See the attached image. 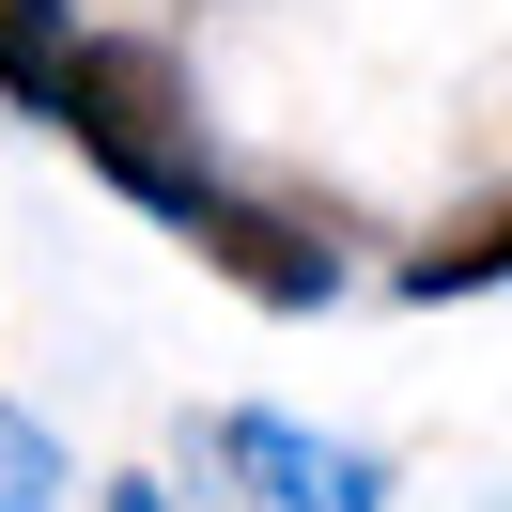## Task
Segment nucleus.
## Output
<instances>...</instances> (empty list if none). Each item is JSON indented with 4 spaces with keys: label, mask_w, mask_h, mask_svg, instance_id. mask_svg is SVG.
Returning <instances> with one entry per match:
<instances>
[{
    "label": "nucleus",
    "mask_w": 512,
    "mask_h": 512,
    "mask_svg": "<svg viewBox=\"0 0 512 512\" xmlns=\"http://www.w3.org/2000/svg\"><path fill=\"white\" fill-rule=\"evenodd\" d=\"M47 125H63L125 202H156V218H187V202L218 187V171H202V94H187V63H171L156 32H78Z\"/></svg>",
    "instance_id": "nucleus-1"
},
{
    "label": "nucleus",
    "mask_w": 512,
    "mask_h": 512,
    "mask_svg": "<svg viewBox=\"0 0 512 512\" xmlns=\"http://www.w3.org/2000/svg\"><path fill=\"white\" fill-rule=\"evenodd\" d=\"M187 249L218 264L233 295H264V311H326V295H342V249H326L295 202H249V187H202L187 202Z\"/></svg>",
    "instance_id": "nucleus-2"
},
{
    "label": "nucleus",
    "mask_w": 512,
    "mask_h": 512,
    "mask_svg": "<svg viewBox=\"0 0 512 512\" xmlns=\"http://www.w3.org/2000/svg\"><path fill=\"white\" fill-rule=\"evenodd\" d=\"M187 450H202L218 481H264V512H373V497H388V466H373V450L280 435V419H202Z\"/></svg>",
    "instance_id": "nucleus-3"
},
{
    "label": "nucleus",
    "mask_w": 512,
    "mask_h": 512,
    "mask_svg": "<svg viewBox=\"0 0 512 512\" xmlns=\"http://www.w3.org/2000/svg\"><path fill=\"white\" fill-rule=\"evenodd\" d=\"M497 280H512V187H497V202H466V218H435V233L404 249V295H419V311L497 295Z\"/></svg>",
    "instance_id": "nucleus-4"
},
{
    "label": "nucleus",
    "mask_w": 512,
    "mask_h": 512,
    "mask_svg": "<svg viewBox=\"0 0 512 512\" xmlns=\"http://www.w3.org/2000/svg\"><path fill=\"white\" fill-rule=\"evenodd\" d=\"M63 63H78V16H63V0H0V94H16V109H63Z\"/></svg>",
    "instance_id": "nucleus-5"
},
{
    "label": "nucleus",
    "mask_w": 512,
    "mask_h": 512,
    "mask_svg": "<svg viewBox=\"0 0 512 512\" xmlns=\"http://www.w3.org/2000/svg\"><path fill=\"white\" fill-rule=\"evenodd\" d=\"M0 512H63V450H47L16 404H0Z\"/></svg>",
    "instance_id": "nucleus-6"
},
{
    "label": "nucleus",
    "mask_w": 512,
    "mask_h": 512,
    "mask_svg": "<svg viewBox=\"0 0 512 512\" xmlns=\"http://www.w3.org/2000/svg\"><path fill=\"white\" fill-rule=\"evenodd\" d=\"M109 512H171V497H156V481H109Z\"/></svg>",
    "instance_id": "nucleus-7"
}]
</instances>
